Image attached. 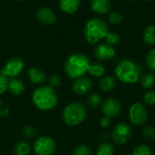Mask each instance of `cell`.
Instances as JSON below:
<instances>
[{"label": "cell", "mask_w": 155, "mask_h": 155, "mask_svg": "<svg viewBox=\"0 0 155 155\" xmlns=\"http://www.w3.org/2000/svg\"><path fill=\"white\" fill-rule=\"evenodd\" d=\"M143 67L130 59H123L115 67V76L124 84H135L140 81Z\"/></svg>", "instance_id": "cell-2"}, {"label": "cell", "mask_w": 155, "mask_h": 155, "mask_svg": "<svg viewBox=\"0 0 155 155\" xmlns=\"http://www.w3.org/2000/svg\"><path fill=\"white\" fill-rule=\"evenodd\" d=\"M140 83L145 89H151L155 84V74L153 73H145L141 75Z\"/></svg>", "instance_id": "cell-22"}, {"label": "cell", "mask_w": 155, "mask_h": 155, "mask_svg": "<svg viewBox=\"0 0 155 155\" xmlns=\"http://www.w3.org/2000/svg\"><path fill=\"white\" fill-rule=\"evenodd\" d=\"M94 54L100 61H107L113 59L115 56L116 52L114 46L107 44L106 42H103L96 45L94 49Z\"/></svg>", "instance_id": "cell-11"}, {"label": "cell", "mask_w": 155, "mask_h": 155, "mask_svg": "<svg viewBox=\"0 0 155 155\" xmlns=\"http://www.w3.org/2000/svg\"><path fill=\"white\" fill-rule=\"evenodd\" d=\"M8 91L15 96L21 95L25 91V86L24 83L17 78H11L8 80Z\"/></svg>", "instance_id": "cell-17"}, {"label": "cell", "mask_w": 155, "mask_h": 155, "mask_svg": "<svg viewBox=\"0 0 155 155\" xmlns=\"http://www.w3.org/2000/svg\"><path fill=\"white\" fill-rule=\"evenodd\" d=\"M87 114V108L83 103L72 102L64 107L63 119L68 126H76L86 119Z\"/></svg>", "instance_id": "cell-5"}, {"label": "cell", "mask_w": 155, "mask_h": 155, "mask_svg": "<svg viewBox=\"0 0 155 155\" xmlns=\"http://www.w3.org/2000/svg\"><path fill=\"white\" fill-rule=\"evenodd\" d=\"M90 61L84 54H73L67 57L64 63V71L69 78L76 79L84 76L87 72Z\"/></svg>", "instance_id": "cell-4"}, {"label": "cell", "mask_w": 155, "mask_h": 155, "mask_svg": "<svg viewBox=\"0 0 155 155\" xmlns=\"http://www.w3.org/2000/svg\"><path fill=\"white\" fill-rule=\"evenodd\" d=\"M100 125L103 127V128H106L110 125V119L108 117H103L100 121Z\"/></svg>", "instance_id": "cell-36"}, {"label": "cell", "mask_w": 155, "mask_h": 155, "mask_svg": "<svg viewBox=\"0 0 155 155\" xmlns=\"http://www.w3.org/2000/svg\"><path fill=\"white\" fill-rule=\"evenodd\" d=\"M145 1H148V2H153V1H154V0H145Z\"/></svg>", "instance_id": "cell-37"}, {"label": "cell", "mask_w": 155, "mask_h": 155, "mask_svg": "<svg viewBox=\"0 0 155 155\" xmlns=\"http://www.w3.org/2000/svg\"><path fill=\"white\" fill-rule=\"evenodd\" d=\"M22 133L27 138H34L37 134V130L33 125H25L22 128Z\"/></svg>", "instance_id": "cell-31"}, {"label": "cell", "mask_w": 155, "mask_h": 155, "mask_svg": "<svg viewBox=\"0 0 155 155\" xmlns=\"http://www.w3.org/2000/svg\"><path fill=\"white\" fill-rule=\"evenodd\" d=\"M114 146L109 142L102 143L96 150V155H114Z\"/></svg>", "instance_id": "cell-23"}, {"label": "cell", "mask_w": 155, "mask_h": 155, "mask_svg": "<svg viewBox=\"0 0 155 155\" xmlns=\"http://www.w3.org/2000/svg\"><path fill=\"white\" fill-rule=\"evenodd\" d=\"M133 155H153L151 148L146 144H141L134 148Z\"/></svg>", "instance_id": "cell-28"}, {"label": "cell", "mask_w": 155, "mask_h": 155, "mask_svg": "<svg viewBox=\"0 0 155 155\" xmlns=\"http://www.w3.org/2000/svg\"><path fill=\"white\" fill-rule=\"evenodd\" d=\"M33 151L35 155H53L56 151V143L49 136H40L35 141Z\"/></svg>", "instance_id": "cell-6"}, {"label": "cell", "mask_w": 155, "mask_h": 155, "mask_svg": "<svg viewBox=\"0 0 155 155\" xmlns=\"http://www.w3.org/2000/svg\"><path fill=\"white\" fill-rule=\"evenodd\" d=\"M129 119L135 126L143 125L148 119V112L141 103H134L129 109Z\"/></svg>", "instance_id": "cell-7"}, {"label": "cell", "mask_w": 155, "mask_h": 155, "mask_svg": "<svg viewBox=\"0 0 155 155\" xmlns=\"http://www.w3.org/2000/svg\"><path fill=\"white\" fill-rule=\"evenodd\" d=\"M15 1H23V0H15Z\"/></svg>", "instance_id": "cell-38"}, {"label": "cell", "mask_w": 155, "mask_h": 155, "mask_svg": "<svg viewBox=\"0 0 155 155\" xmlns=\"http://www.w3.org/2000/svg\"><path fill=\"white\" fill-rule=\"evenodd\" d=\"M143 41L147 45H155V25H148L143 32Z\"/></svg>", "instance_id": "cell-19"}, {"label": "cell", "mask_w": 155, "mask_h": 155, "mask_svg": "<svg viewBox=\"0 0 155 155\" xmlns=\"http://www.w3.org/2000/svg\"><path fill=\"white\" fill-rule=\"evenodd\" d=\"M34 105L41 111L54 109L58 103V95L54 88L49 85H42L36 88L32 94Z\"/></svg>", "instance_id": "cell-1"}, {"label": "cell", "mask_w": 155, "mask_h": 155, "mask_svg": "<svg viewBox=\"0 0 155 155\" xmlns=\"http://www.w3.org/2000/svg\"><path fill=\"white\" fill-rule=\"evenodd\" d=\"M92 149L88 145L81 144L74 148L73 155H92Z\"/></svg>", "instance_id": "cell-29"}, {"label": "cell", "mask_w": 155, "mask_h": 155, "mask_svg": "<svg viewBox=\"0 0 155 155\" xmlns=\"http://www.w3.org/2000/svg\"><path fill=\"white\" fill-rule=\"evenodd\" d=\"M132 135L131 127L126 123H120L114 126L112 131V139L117 144H124L128 143Z\"/></svg>", "instance_id": "cell-9"}, {"label": "cell", "mask_w": 155, "mask_h": 155, "mask_svg": "<svg viewBox=\"0 0 155 155\" xmlns=\"http://www.w3.org/2000/svg\"><path fill=\"white\" fill-rule=\"evenodd\" d=\"M87 72L94 77H101L105 73V66L103 64L98 63V62L90 63Z\"/></svg>", "instance_id": "cell-20"}, {"label": "cell", "mask_w": 155, "mask_h": 155, "mask_svg": "<svg viewBox=\"0 0 155 155\" xmlns=\"http://www.w3.org/2000/svg\"><path fill=\"white\" fill-rule=\"evenodd\" d=\"M48 81V85L51 86L52 88H54V87H58L61 85V83H62V79L59 75L57 74H53V75H50L47 79Z\"/></svg>", "instance_id": "cell-33"}, {"label": "cell", "mask_w": 155, "mask_h": 155, "mask_svg": "<svg viewBox=\"0 0 155 155\" xmlns=\"http://www.w3.org/2000/svg\"><path fill=\"white\" fill-rule=\"evenodd\" d=\"M102 112L104 114L105 117H108L109 119L114 118L118 116L122 110V104L120 101L114 97H110L108 99H105L102 103Z\"/></svg>", "instance_id": "cell-10"}, {"label": "cell", "mask_w": 155, "mask_h": 155, "mask_svg": "<svg viewBox=\"0 0 155 155\" xmlns=\"http://www.w3.org/2000/svg\"><path fill=\"white\" fill-rule=\"evenodd\" d=\"M24 61L19 57L10 58L0 69V74L6 78H15L24 69Z\"/></svg>", "instance_id": "cell-8"}, {"label": "cell", "mask_w": 155, "mask_h": 155, "mask_svg": "<svg viewBox=\"0 0 155 155\" xmlns=\"http://www.w3.org/2000/svg\"><path fill=\"white\" fill-rule=\"evenodd\" d=\"M8 87V78L0 74V94H4Z\"/></svg>", "instance_id": "cell-34"}, {"label": "cell", "mask_w": 155, "mask_h": 155, "mask_svg": "<svg viewBox=\"0 0 155 155\" xmlns=\"http://www.w3.org/2000/svg\"><path fill=\"white\" fill-rule=\"evenodd\" d=\"M72 88L74 94L78 95H84L92 90L93 82L90 78L84 75L74 79Z\"/></svg>", "instance_id": "cell-13"}, {"label": "cell", "mask_w": 155, "mask_h": 155, "mask_svg": "<svg viewBox=\"0 0 155 155\" xmlns=\"http://www.w3.org/2000/svg\"><path fill=\"white\" fill-rule=\"evenodd\" d=\"M82 0H59L60 9L65 14H74L80 7Z\"/></svg>", "instance_id": "cell-16"}, {"label": "cell", "mask_w": 155, "mask_h": 155, "mask_svg": "<svg viewBox=\"0 0 155 155\" xmlns=\"http://www.w3.org/2000/svg\"><path fill=\"white\" fill-rule=\"evenodd\" d=\"M87 104L89 105V107L95 109L98 108L99 106L102 105V97L99 94L97 93H93L89 95L88 99H87Z\"/></svg>", "instance_id": "cell-24"}, {"label": "cell", "mask_w": 155, "mask_h": 155, "mask_svg": "<svg viewBox=\"0 0 155 155\" xmlns=\"http://www.w3.org/2000/svg\"><path fill=\"white\" fill-rule=\"evenodd\" d=\"M143 102L149 106H155V90H149L144 94Z\"/></svg>", "instance_id": "cell-30"}, {"label": "cell", "mask_w": 155, "mask_h": 155, "mask_svg": "<svg viewBox=\"0 0 155 155\" xmlns=\"http://www.w3.org/2000/svg\"><path fill=\"white\" fill-rule=\"evenodd\" d=\"M143 135L147 140H154L155 139V127L152 125L145 126L143 130Z\"/></svg>", "instance_id": "cell-32"}, {"label": "cell", "mask_w": 155, "mask_h": 155, "mask_svg": "<svg viewBox=\"0 0 155 155\" xmlns=\"http://www.w3.org/2000/svg\"><path fill=\"white\" fill-rule=\"evenodd\" d=\"M127 1H134V0H127Z\"/></svg>", "instance_id": "cell-39"}, {"label": "cell", "mask_w": 155, "mask_h": 155, "mask_svg": "<svg viewBox=\"0 0 155 155\" xmlns=\"http://www.w3.org/2000/svg\"><path fill=\"white\" fill-rule=\"evenodd\" d=\"M35 17L39 23L45 25H51L56 22V15L48 6H42L35 12Z\"/></svg>", "instance_id": "cell-12"}, {"label": "cell", "mask_w": 155, "mask_h": 155, "mask_svg": "<svg viewBox=\"0 0 155 155\" xmlns=\"http://www.w3.org/2000/svg\"><path fill=\"white\" fill-rule=\"evenodd\" d=\"M28 78L33 84H42L46 81L45 74L37 67H31L28 70Z\"/></svg>", "instance_id": "cell-15"}, {"label": "cell", "mask_w": 155, "mask_h": 155, "mask_svg": "<svg viewBox=\"0 0 155 155\" xmlns=\"http://www.w3.org/2000/svg\"><path fill=\"white\" fill-rule=\"evenodd\" d=\"M105 42L113 46H114L115 45L119 44L121 41V36L119 34L115 33V32H108L106 36H105Z\"/></svg>", "instance_id": "cell-27"}, {"label": "cell", "mask_w": 155, "mask_h": 155, "mask_svg": "<svg viewBox=\"0 0 155 155\" xmlns=\"http://www.w3.org/2000/svg\"><path fill=\"white\" fill-rule=\"evenodd\" d=\"M109 32L108 24L102 18L93 17L89 19L84 27V37L91 45H96L102 39H104Z\"/></svg>", "instance_id": "cell-3"}, {"label": "cell", "mask_w": 155, "mask_h": 155, "mask_svg": "<svg viewBox=\"0 0 155 155\" xmlns=\"http://www.w3.org/2000/svg\"><path fill=\"white\" fill-rule=\"evenodd\" d=\"M108 21L110 24L117 25H120L124 21V16L118 11H112V12H109L108 14Z\"/></svg>", "instance_id": "cell-25"}, {"label": "cell", "mask_w": 155, "mask_h": 155, "mask_svg": "<svg viewBox=\"0 0 155 155\" xmlns=\"http://www.w3.org/2000/svg\"><path fill=\"white\" fill-rule=\"evenodd\" d=\"M100 88L104 92H111L116 86V79L113 75L104 76L100 81Z\"/></svg>", "instance_id": "cell-18"}, {"label": "cell", "mask_w": 155, "mask_h": 155, "mask_svg": "<svg viewBox=\"0 0 155 155\" xmlns=\"http://www.w3.org/2000/svg\"><path fill=\"white\" fill-rule=\"evenodd\" d=\"M120 155H126V154H120Z\"/></svg>", "instance_id": "cell-40"}, {"label": "cell", "mask_w": 155, "mask_h": 155, "mask_svg": "<svg viewBox=\"0 0 155 155\" xmlns=\"http://www.w3.org/2000/svg\"><path fill=\"white\" fill-rule=\"evenodd\" d=\"M145 63H146V65L148 66V68L152 72L155 73V48L151 49L147 53L146 57H145Z\"/></svg>", "instance_id": "cell-26"}, {"label": "cell", "mask_w": 155, "mask_h": 155, "mask_svg": "<svg viewBox=\"0 0 155 155\" xmlns=\"http://www.w3.org/2000/svg\"><path fill=\"white\" fill-rule=\"evenodd\" d=\"M90 6L92 11L99 15L108 14L111 10L112 4L110 0H91Z\"/></svg>", "instance_id": "cell-14"}, {"label": "cell", "mask_w": 155, "mask_h": 155, "mask_svg": "<svg viewBox=\"0 0 155 155\" xmlns=\"http://www.w3.org/2000/svg\"><path fill=\"white\" fill-rule=\"evenodd\" d=\"M31 153L30 144L25 141H19L14 146L15 155H29Z\"/></svg>", "instance_id": "cell-21"}, {"label": "cell", "mask_w": 155, "mask_h": 155, "mask_svg": "<svg viewBox=\"0 0 155 155\" xmlns=\"http://www.w3.org/2000/svg\"><path fill=\"white\" fill-rule=\"evenodd\" d=\"M0 115L3 117H6L9 115V107L3 101H0Z\"/></svg>", "instance_id": "cell-35"}]
</instances>
